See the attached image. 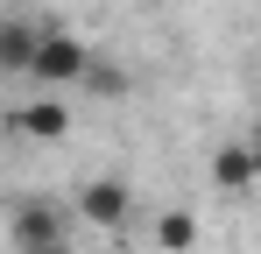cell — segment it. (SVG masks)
<instances>
[{
    "label": "cell",
    "instance_id": "1",
    "mask_svg": "<svg viewBox=\"0 0 261 254\" xmlns=\"http://www.w3.org/2000/svg\"><path fill=\"white\" fill-rule=\"evenodd\" d=\"M85 64H92V42H85V36H71V29H49V21H43L21 78L43 85V92H57V85H78V78H85Z\"/></svg>",
    "mask_w": 261,
    "mask_h": 254
},
{
    "label": "cell",
    "instance_id": "2",
    "mask_svg": "<svg viewBox=\"0 0 261 254\" xmlns=\"http://www.w3.org/2000/svg\"><path fill=\"white\" fill-rule=\"evenodd\" d=\"M7 233H14V247H49V240H71V219L64 205H49V198H21V205L7 212Z\"/></svg>",
    "mask_w": 261,
    "mask_h": 254
},
{
    "label": "cell",
    "instance_id": "3",
    "mask_svg": "<svg viewBox=\"0 0 261 254\" xmlns=\"http://www.w3.org/2000/svg\"><path fill=\"white\" fill-rule=\"evenodd\" d=\"M127 212H134V191L120 176H85V184H78V219H85V226L113 233V226H127Z\"/></svg>",
    "mask_w": 261,
    "mask_h": 254
},
{
    "label": "cell",
    "instance_id": "4",
    "mask_svg": "<svg viewBox=\"0 0 261 254\" xmlns=\"http://www.w3.org/2000/svg\"><path fill=\"white\" fill-rule=\"evenodd\" d=\"M14 134L64 141V134H71V106H64V99H29V106H14Z\"/></svg>",
    "mask_w": 261,
    "mask_h": 254
},
{
    "label": "cell",
    "instance_id": "5",
    "mask_svg": "<svg viewBox=\"0 0 261 254\" xmlns=\"http://www.w3.org/2000/svg\"><path fill=\"white\" fill-rule=\"evenodd\" d=\"M36 14H0V78H21L29 71V49H36Z\"/></svg>",
    "mask_w": 261,
    "mask_h": 254
},
{
    "label": "cell",
    "instance_id": "6",
    "mask_svg": "<svg viewBox=\"0 0 261 254\" xmlns=\"http://www.w3.org/2000/svg\"><path fill=\"white\" fill-rule=\"evenodd\" d=\"M254 148H247V141H226V148H219L212 156V184L219 191H226V198H240V191H247V184H254Z\"/></svg>",
    "mask_w": 261,
    "mask_h": 254
},
{
    "label": "cell",
    "instance_id": "7",
    "mask_svg": "<svg viewBox=\"0 0 261 254\" xmlns=\"http://www.w3.org/2000/svg\"><path fill=\"white\" fill-rule=\"evenodd\" d=\"M191 240H198V219H191V212H163V219H155V247L163 254H184Z\"/></svg>",
    "mask_w": 261,
    "mask_h": 254
},
{
    "label": "cell",
    "instance_id": "8",
    "mask_svg": "<svg viewBox=\"0 0 261 254\" xmlns=\"http://www.w3.org/2000/svg\"><path fill=\"white\" fill-rule=\"evenodd\" d=\"M29 254H71V247H64V240H49V247H29Z\"/></svg>",
    "mask_w": 261,
    "mask_h": 254
}]
</instances>
